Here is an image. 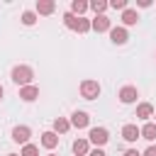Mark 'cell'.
I'll return each mask as SVG.
<instances>
[{
  "instance_id": "obj_22",
  "label": "cell",
  "mask_w": 156,
  "mask_h": 156,
  "mask_svg": "<svg viewBox=\"0 0 156 156\" xmlns=\"http://www.w3.org/2000/svg\"><path fill=\"white\" fill-rule=\"evenodd\" d=\"M20 156H39V146H34V144H24L22 151H20Z\"/></svg>"
},
{
  "instance_id": "obj_19",
  "label": "cell",
  "mask_w": 156,
  "mask_h": 156,
  "mask_svg": "<svg viewBox=\"0 0 156 156\" xmlns=\"http://www.w3.org/2000/svg\"><path fill=\"white\" fill-rule=\"evenodd\" d=\"M107 7H110V2H107V0H93V2H90V10H93L95 15H105V10H107Z\"/></svg>"
},
{
  "instance_id": "obj_10",
  "label": "cell",
  "mask_w": 156,
  "mask_h": 156,
  "mask_svg": "<svg viewBox=\"0 0 156 156\" xmlns=\"http://www.w3.org/2000/svg\"><path fill=\"white\" fill-rule=\"evenodd\" d=\"M20 98L24 100V102H34L37 98H39V88L32 83V85H24V88H20Z\"/></svg>"
},
{
  "instance_id": "obj_15",
  "label": "cell",
  "mask_w": 156,
  "mask_h": 156,
  "mask_svg": "<svg viewBox=\"0 0 156 156\" xmlns=\"http://www.w3.org/2000/svg\"><path fill=\"white\" fill-rule=\"evenodd\" d=\"M136 22H139V12L132 10V7H127V10L122 12V24H124V27H132V24H136Z\"/></svg>"
},
{
  "instance_id": "obj_6",
  "label": "cell",
  "mask_w": 156,
  "mask_h": 156,
  "mask_svg": "<svg viewBox=\"0 0 156 156\" xmlns=\"http://www.w3.org/2000/svg\"><path fill=\"white\" fill-rule=\"evenodd\" d=\"M90 24H93V29L100 34V32H110L112 29V22H110V17L107 15H95L93 20H90Z\"/></svg>"
},
{
  "instance_id": "obj_25",
  "label": "cell",
  "mask_w": 156,
  "mask_h": 156,
  "mask_svg": "<svg viewBox=\"0 0 156 156\" xmlns=\"http://www.w3.org/2000/svg\"><path fill=\"white\" fill-rule=\"evenodd\" d=\"M141 156H156V146H154V144H151V146H149V149H146V151H144V154H141Z\"/></svg>"
},
{
  "instance_id": "obj_16",
  "label": "cell",
  "mask_w": 156,
  "mask_h": 156,
  "mask_svg": "<svg viewBox=\"0 0 156 156\" xmlns=\"http://www.w3.org/2000/svg\"><path fill=\"white\" fill-rule=\"evenodd\" d=\"M90 7V2H85V0H73L71 2V15H76V17H83V12Z\"/></svg>"
},
{
  "instance_id": "obj_23",
  "label": "cell",
  "mask_w": 156,
  "mask_h": 156,
  "mask_svg": "<svg viewBox=\"0 0 156 156\" xmlns=\"http://www.w3.org/2000/svg\"><path fill=\"white\" fill-rule=\"evenodd\" d=\"M110 7H112V10H122V12H124V10H127V0H110Z\"/></svg>"
},
{
  "instance_id": "obj_24",
  "label": "cell",
  "mask_w": 156,
  "mask_h": 156,
  "mask_svg": "<svg viewBox=\"0 0 156 156\" xmlns=\"http://www.w3.org/2000/svg\"><path fill=\"white\" fill-rule=\"evenodd\" d=\"M88 156H107V154H105L102 149H98V146H95V149H90V154H88Z\"/></svg>"
},
{
  "instance_id": "obj_14",
  "label": "cell",
  "mask_w": 156,
  "mask_h": 156,
  "mask_svg": "<svg viewBox=\"0 0 156 156\" xmlns=\"http://www.w3.org/2000/svg\"><path fill=\"white\" fill-rule=\"evenodd\" d=\"M56 144H58V134H56L54 129L41 134V146H44V149H56Z\"/></svg>"
},
{
  "instance_id": "obj_7",
  "label": "cell",
  "mask_w": 156,
  "mask_h": 156,
  "mask_svg": "<svg viewBox=\"0 0 156 156\" xmlns=\"http://www.w3.org/2000/svg\"><path fill=\"white\" fill-rule=\"evenodd\" d=\"M88 124H90V115H88V112L76 110V112L71 115V127H76V129H85Z\"/></svg>"
},
{
  "instance_id": "obj_29",
  "label": "cell",
  "mask_w": 156,
  "mask_h": 156,
  "mask_svg": "<svg viewBox=\"0 0 156 156\" xmlns=\"http://www.w3.org/2000/svg\"><path fill=\"white\" fill-rule=\"evenodd\" d=\"M7 156H20V154H7Z\"/></svg>"
},
{
  "instance_id": "obj_2",
  "label": "cell",
  "mask_w": 156,
  "mask_h": 156,
  "mask_svg": "<svg viewBox=\"0 0 156 156\" xmlns=\"http://www.w3.org/2000/svg\"><path fill=\"white\" fill-rule=\"evenodd\" d=\"M100 93H102V88H100L98 80L85 78V80L80 83V98H85V100H95V98H100Z\"/></svg>"
},
{
  "instance_id": "obj_5",
  "label": "cell",
  "mask_w": 156,
  "mask_h": 156,
  "mask_svg": "<svg viewBox=\"0 0 156 156\" xmlns=\"http://www.w3.org/2000/svg\"><path fill=\"white\" fill-rule=\"evenodd\" d=\"M29 136H32V129L27 127V124H17V127H12V141H17V144H29Z\"/></svg>"
},
{
  "instance_id": "obj_27",
  "label": "cell",
  "mask_w": 156,
  "mask_h": 156,
  "mask_svg": "<svg viewBox=\"0 0 156 156\" xmlns=\"http://www.w3.org/2000/svg\"><path fill=\"white\" fill-rule=\"evenodd\" d=\"M124 156H141V154H139L136 149H127V151H124Z\"/></svg>"
},
{
  "instance_id": "obj_20",
  "label": "cell",
  "mask_w": 156,
  "mask_h": 156,
  "mask_svg": "<svg viewBox=\"0 0 156 156\" xmlns=\"http://www.w3.org/2000/svg\"><path fill=\"white\" fill-rule=\"evenodd\" d=\"M34 22H37V12H34V10H24V12H22V24H24V27H32Z\"/></svg>"
},
{
  "instance_id": "obj_8",
  "label": "cell",
  "mask_w": 156,
  "mask_h": 156,
  "mask_svg": "<svg viewBox=\"0 0 156 156\" xmlns=\"http://www.w3.org/2000/svg\"><path fill=\"white\" fill-rule=\"evenodd\" d=\"M110 39H112V44H117V46L127 44V39H129L127 27H112V29H110Z\"/></svg>"
},
{
  "instance_id": "obj_21",
  "label": "cell",
  "mask_w": 156,
  "mask_h": 156,
  "mask_svg": "<svg viewBox=\"0 0 156 156\" xmlns=\"http://www.w3.org/2000/svg\"><path fill=\"white\" fill-rule=\"evenodd\" d=\"M63 24H66L68 29H73V32H76V27H78V17H76V15H71V12H66V15H63Z\"/></svg>"
},
{
  "instance_id": "obj_31",
  "label": "cell",
  "mask_w": 156,
  "mask_h": 156,
  "mask_svg": "<svg viewBox=\"0 0 156 156\" xmlns=\"http://www.w3.org/2000/svg\"><path fill=\"white\" fill-rule=\"evenodd\" d=\"M154 117H156V112H154Z\"/></svg>"
},
{
  "instance_id": "obj_3",
  "label": "cell",
  "mask_w": 156,
  "mask_h": 156,
  "mask_svg": "<svg viewBox=\"0 0 156 156\" xmlns=\"http://www.w3.org/2000/svg\"><path fill=\"white\" fill-rule=\"evenodd\" d=\"M88 141H90V144H95L98 149H102V146L110 141V132H107L105 127H93V129L88 132Z\"/></svg>"
},
{
  "instance_id": "obj_9",
  "label": "cell",
  "mask_w": 156,
  "mask_h": 156,
  "mask_svg": "<svg viewBox=\"0 0 156 156\" xmlns=\"http://www.w3.org/2000/svg\"><path fill=\"white\" fill-rule=\"evenodd\" d=\"M122 139L132 144V141L141 139V129H139L136 124H124V127H122Z\"/></svg>"
},
{
  "instance_id": "obj_28",
  "label": "cell",
  "mask_w": 156,
  "mask_h": 156,
  "mask_svg": "<svg viewBox=\"0 0 156 156\" xmlns=\"http://www.w3.org/2000/svg\"><path fill=\"white\" fill-rule=\"evenodd\" d=\"M2 95H5V88H2V85H0V100H2Z\"/></svg>"
},
{
  "instance_id": "obj_17",
  "label": "cell",
  "mask_w": 156,
  "mask_h": 156,
  "mask_svg": "<svg viewBox=\"0 0 156 156\" xmlns=\"http://www.w3.org/2000/svg\"><path fill=\"white\" fill-rule=\"evenodd\" d=\"M71 129V119H66V117H56L54 119V132L56 134H66Z\"/></svg>"
},
{
  "instance_id": "obj_1",
  "label": "cell",
  "mask_w": 156,
  "mask_h": 156,
  "mask_svg": "<svg viewBox=\"0 0 156 156\" xmlns=\"http://www.w3.org/2000/svg\"><path fill=\"white\" fill-rule=\"evenodd\" d=\"M10 78H12V83H15V85L24 88V85H32L34 71H32V66H24V63H20V66H15V68H12Z\"/></svg>"
},
{
  "instance_id": "obj_30",
  "label": "cell",
  "mask_w": 156,
  "mask_h": 156,
  "mask_svg": "<svg viewBox=\"0 0 156 156\" xmlns=\"http://www.w3.org/2000/svg\"><path fill=\"white\" fill-rule=\"evenodd\" d=\"M46 156H56V154H46Z\"/></svg>"
},
{
  "instance_id": "obj_18",
  "label": "cell",
  "mask_w": 156,
  "mask_h": 156,
  "mask_svg": "<svg viewBox=\"0 0 156 156\" xmlns=\"http://www.w3.org/2000/svg\"><path fill=\"white\" fill-rule=\"evenodd\" d=\"M141 139H146V141H154L156 139V122H146L141 127Z\"/></svg>"
},
{
  "instance_id": "obj_4",
  "label": "cell",
  "mask_w": 156,
  "mask_h": 156,
  "mask_svg": "<svg viewBox=\"0 0 156 156\" xmlns=\"http://www.w3.org/2000/svg\"><path fill=\"white\" fill-rule=\"evenodd\" d=\"M117 98H119V102H122V105H132V102H136L139 90H136V85H124V88H119Z\"/></svg>"
},
{
  "instance_id": "obj_11",
  "label": "cell",
  "mask_w": 156,
  "mask_h": 156,
  "mask_svg": "<svg viewBox=\"0 0 156 156\" xmlns=\"http://www.w3.org/2000/svg\"><path fill=\"white\" fill-rule=\"evenodd\" d=\"M71 149H73V154H76V156H88V154H90V141H88V136L76 139Z\"/></svg>"
},
{
  "instance_id": "obj_13",
  "label": "cell",
  "mask_w": 156,
  "mask_h": 156,
  "mask_svg": "<svg viewBox=\"0 0 156 156\" xmlns=\"http://www.w3.org/2000/svg\"><path fill=\"white\" fill-rule=\"evenodd\" d=\"M56 10V2L54 0H37V15H51Z\"/></svg>"
},
{
  "instance_id": "obj_26",
  "label": "cell",
  "mask_w": 156,
  "mask_h": 156,
  "mask_svg": "<svg viewBox=\"0 0 156 156\" xmlns=\"http://www.w3.org/2000/svg\"><path fill=\"white\" fill-rule=\"evenodd\" d=\"M139 7H151V0H136Z\"/></svg>"
},
{
  "instance_id": "obj_12",
  "label": "cell",
  "mask_w": 156,
  "mask_h": 156,
  "mask_svg": "<svg viewBox=\"0 0 156 156\" xmlns=\"http://www.w3.org/2000/svg\"><path fill=\"white\" fill-rule=\"evenodd\" d=\"M154 105L151 102H141V105H136V119H144V122H149V117H154Z\"/></svg>"
}]
</instances>
